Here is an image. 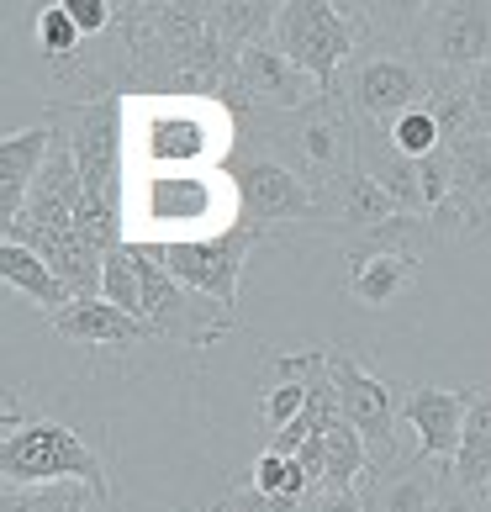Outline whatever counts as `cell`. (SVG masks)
<instances>
[{"mask_svg":"<svg viewBox=\"0 0 491 512\" xmlns=\"http://www.w3.org/2000/svg\"><path fill=\"white\" fill-rule=\"evenodd\" d=\"M233 143H243V154L280 159L312 191L360 169V122L338 96H323L307 111H249Z\"/></svg>","mask_w":491,"mask_h":512,"instance_id":"obj_1","label":"cell"},{"mask_svg":"<svg viewBox=\"0 0 491 512\" xmlns=\"http://www.w3.org/2000/svg\"><path fill=\"white\" fill-rule=\"evenodd\" d=\"M127 254L138 259L143 275V322L154 333V344H175V349H212L217 338H228L233 328H243V317H233L228 307H217L212 296H196L191 286H180L175 275L164 270L159 243L132 238Z\"/></svg>","mask_w":491,"mask_h":512,"instance_id":"obj_2","label":"cell"},{"mask_svg":"<svg viewBox=\"0 0 491 512\" xmlns=\"http://www.w3.org/2000/svg\"><path fill=\"white\" fill-rule=\"evenodd\" d=\"M0 476L6 486H53V481H85L96 497H111L106 465L101 454L90 449L69 423H53V417H32V423L11 428L0 439Z\"/></svg>","mask_w":491,"mask_h":512,"instance_id":"obj_3","label":"cell"},{"mask_svg":"<svg viewBox=\"0 0 491 512\" xmlns=\"http://www.w3.org/2000/svg\"><path fill=\"white\" fill-rule=\"evenodd\" d=\"M333 96L354 111L360 127H381L391 132V122H402L407 111L428 106L433 96V74L418 64V53H386V48H360L354 59L338 69Z\"/></svg>","mask_w":491,"mask_h":512,"instance_id":"obj_4","label":"cell"},{"mask_svg":"<svg viewBox=\"0 0 491 512\" xmlns=\"http://www.w3.org/2000/svg\"><path fill=\"white\" fill-rule=\"evenodd\" d=\"M270 238L264 227L233 217L222 233L212 238H164L159 243V259L164 270L180 280V286H191L196 296H212L217 307H228L238 317V280H243V264L259 243Z\"/></svg>","mask_w":491,"mask_h":512,"instance_id":"obj_5","label":"cell"},{"mask_svg":"<svg viewBox=\"0 0 491 512\" xmlns=\"http://www.w3.org/2000/svg\"><path fill=\"white\" fill-rule=\"evenodd\" d=\"M48 122L69 138L85 180V201L122 206V96L101 101H53Z\"/></svg>","mask_w":491,"mask_h":512,"instance_id":"obj_6","label":"cell"},{"mask_svg":"<svg viewBox=\"0 0 491 512\" xmlns=\"http://www.w3.org/2000/svg\"><path fill=\"white\" fill-rule=\"evenodd\" d=\"M275 48L286 53L296 69H307L323 90H333L338 69L360 53V32H354V22L344 16V6H328V0H280Z\"/></svg>","mask_w":491,"mask_h":512,"instance_id":"obj_7","label":"cell"},{"mask_svg":"<svg viewBox=\"0 0 491 512\" xmlns=\"http://www.w3.org/2000/svg\"><path fill=\"white\" fill-rule=\"evenodd\" d=\"M418 64L444 80H470L481 64H491V6L486 0H449V6H423L418 32H412Z\"/></svg>","mask_w":491,"mask_h":512,"instance_id":"obj_8","label":"cell"},{"mask_svg":"<svg viewBox=\"0 0 491 512\" xmlns=\"http://www.w3.org/2000/svg\"><path fill=\"white\" fill-rule=\"evenodd\" d=\"M328 375L338 386V407H344V423L370 444L375 465L402 460V439H396V423H402V391L386 386L375 370H365L354 354H344L338 344H328Z\"/></svg>","mask_w":491,"mask_h":512,"instance_id":"obj_9","label":"cell"},{"mask_svg":"<svg viewBox=\"0 0 491 512\" xmlns=\"http://www.w3.org/2000/svg\"><path fill=\"white\" fill-rule=\"evenodd\" d=\"M228 175H233V191H238V217L254 222V227H280V222H307L317 217V191L307 180L286 169L280 159H264V154H233L228 159Z\"/></svg>","mask_w":491,"mask_h":512,"instance_id":"obj_10","label":"cell"},{"mask_svg":"<svg viewBox=\"0 0 491 512\" xmlns=\"http://www.w3.org/2000/svg\"><path fill=\"white\" fill-rule=\"evenodd\" d=\"M449 164H455V196L433 212V233L444 238H470V233H491V127L470 132L460 143H444Z\"/></svg>","mask_w":491,"mask_h":512,"instance_id":"obj_11","label":"cell"},{"mask_svg":"<svg viewBox=\"0 0 491 512\" xmlns=\"http://www.w3.org/2000/svg\"><path fill=\"white\" fill-rule=\"evenodd\" d=\"M360 491L365 512H444V491H449V465H433L423 454H402L391 465L365 470Z\"/></svg>","mask_w":491,"mask_h":512,"instance_id":"obj_12","label":"cell"},{"mask_svg":"<svg viewBox=\"0 0 491 512\" xmlns=\"http://www.w3.org/2000/svg\"><path fill=\"white\" fill-rule=\"evenodd\" d=\"M238 85H243V96L254 101V111H307L323 96H333V90H323L307 69H296L286 53L275 48V37H270V43L243 48Z\"/></svg>","mask_w":491,"mask_h":512,"instance_id":"obj_13","label":"cell"},{"mask_svg":"<svg viewBox=\"0 0 491 512\" xmlns=\"http://www.w3.org/2000/svg\"><path fill=\"white\" fill-rule=\"evenodd\" d=\"M0 233H6V243H22V249L43 254L53 264V275L69 286L74 301H96L101 296L106 254L80 233V227H69V233H48V227H32V222H11V227H0Z\"/></svg>","mask_w":491,"mask_h":512,"instance_id":"obj_14","label":"cell"},{"mask_svg":"<svg viewBox=\"0 0 491 512\" xmlns=\"http://www.w3.org/2000/svg\"><path fill=\"white\" fill-rule=\"evenodd\" d=\"M465 412H470V391H444V386L402 391V423L418 439V454L433 465H455L460 439H465Z\"/></svg>","mask_w":491,"mask_h":512,"instance_id":"obj_15","label":"cell"},{"mask_svg":"<svg viewBox=\"0 0 491 512\" xmlns=\"http://www.w3.org/2000/svg\"><path fill=\"white\" fill-rule=\"evenodd\" d=\"M80 206H85V180H80V164H74V148L59 132L53 138V154L37 175L32 196H27V212L16 222H32V227H48V233H69L80 222Z\"/></svg>","mask_w":491,"mask_h":512,"instance_id":"obj_16","label":"cell"},{"mask_svg":"<svg viewBox=\"0 0 491 512\" xmlns=\"http://www.w3.org/2000/svg\"><path fill=\"white\" fill-rule=\"evenodd\" d=\"M53 138H59L53 122L11 127L6 138H0V227H11L27 212V196H32V185L43 175L48 154H53Z\"/></svg>","mask_w":491,"mask_h":512,"instance_id":"obj_17","label":"cell"},{"mask_svg":"<svg viewBox=\"0 0 491 512\" xmlns=\"http://www.w3.org/2000/svg\"><path fill=\"white\" fill-rule=\"evenodd\" d=\"M396 212H402V206H396L365 169H349V175H338L333 185L317 191V217H323V227L338 233L344 243L370 233V227H381V222H391Z\"/></svg>","mask_w":491,"mask_h":512,"instance_id":"obj_18","label":"cell"},{"mask_svg":"<svg viewBox=\"0 0 491 512\" xmlns=\"http://www.w3.org/2000/svg\"><path fill=\"white\" fill-rule=\"evenodd\" d=\"M53 328H59L69 344H96V349H143L154 344V333H148V322L117 312L111 301H74L69 312L53 317Z\"/></svg>","mask_w":491,"mask_h":512,"instance_id":"obj_19","label":"cell"},{"mask_svg":"<svg viewBox=\"0 0 491 512\" xmlns=\"http://www.w3.org/2000/svg\"><path fill=\"white\" fill-rule=\"evenodd\" d=\"M148 222H206L217 212V185L191 175V169H164L143 191Z\"/></svg>","mask_w":491,"mask_h":512,"instance_id":"obj_20","label":"cell"},{"mask_svg":"<svg viewBox=\"0 0 491 512\" xmlns=\"http://www.w3.org/2000/svg\"><path fill=\"white\" fill-rule=\"evenodd\" d=\"M206 148H212V138H206V122L196 111H159V117H148V127H143L148 164L191 169V164L206 159Z\"/></svg>","mask_w":491,"mask_h":512,"instance_id":"obj_21","label":"cell"},{"mask_svg":"<svg viewBox=\"0 0 491 512\" xmlns=\"http://www.w3.org/2000/svg\"><path fill=\"white\" fill-rule=\"evenodd\" d=\"M0 280H6V286H16V291L32 301V307H43L48 317H59V312L74 307V296H69L64 280L53 275V264H48L43 254L22 249V243H0Z\"/></svg>","mask_w":491,"mask_h":512,"instance_id":"obj_22","label":"cell"},{"mask_svg":"<svg viewBox=\"0 0 491 512\" xmlns=\"http://www.w3.org/2000/svg\"><path fill=\"white\" fill-rule=\"evenodd\" d=\"M449 481L465 491L491 497V386H470V412H465V439L449 465Z\"/></svg>","mask_w":491,"mask_h":512,"instance_id":"obj_23","label":"cell"},{"mask_svg":"<svg viewBox=\"0 0 491 512\" xmlns=\"http://www.w3.org/2000/svg\"><path fill=\"white\" fill-rule=\"evenodd\" d=\"M428 249H439V233H433L428 217H412V212H396L391 222L370 227V233L349 238L344 243V259H375V254H396V259H428Z\"/></svg>","mask_w":491,"mask_h":512,"instance_id":"obj_24","label":"cell"},{"mask_svg":"<svg viewBox=\"0 0 491 512\" xmlns=\"http://www.w3.org/2000/svg\"><path fill=\"white\" fill-rule=\"evenodd\" d=\"M412 286H418V259H396V254H375V259H354L349 264V296L370 312L396 307Z\"/></svg>","mask_w":491,"mask_h":512,"instance_id":"obj_25","label":"cell"},{"mask_svg":"<svg viewBox=\"0 0 491 512\" xmlns=\"http://www.w3.org/2000/svg\"><path fill=\"white\" fill-rule=\"evenodd\" d=\"M323 454H328V476H323V491H354L365 481V470H370V444L354 433L349 423H338L323 433Z\"/></svg>","mask_w":491,"mask_h":512,"instance_id":"obj_26","label":"cell"},{"mask_svg":"<svg viewBox=\"0 0 491 512\" xmlns=\"http://www.w3.org/2000/svg\"><path fill=\"white\" fill-rule=\"evenodd\" d=\"M90 491L85 481H53V486H6L0 512H90Z\"/></svg>","mask_w":491,"mask_h":512,"instance_id":"obj_27","label":"cell"},{"mask_svg":"<svg viewBox=\"0 0 491 512\" xmlns=\"http://www.w3.org/2000/svg\"><path fill=\"white\" fill-rule=\"evenodd\" d=\"M32 37H37V48H43V59L53 69H69L74 59H80V27H74V16L64 0H53V6L37 11V22H32Z\"/></svg>","mask_w":491,"mask_h":512,"instance_id":"obj_28","label":"cell"},{"mask_svg":"<svg viewBox=\"0 0 491 512\" xmlns=\"http://www.w3.org/2000/svg\"><path fill=\"white\" fill-rule=\"evenodd\" d=\"M249 486L254 491H264V497H312V476L301 470V460H286V454H275V449H264L259 460H254V470H249Z\"/></svg>","mask_w":491,"mask_h":512,"instance_id":"obj_29","label":"cell"},{"mask_svg":"<svg viewBox=\"0 0 491 512\" xmlns=\"http://www.w3.org/2000/svg\"><path fill=\"white\" fill-rule=\"evenodd\" d=\"M101 301H111L117 312L138 317L143 322V275H138V259L127 249L106 254V280H101Z\"/></svg>","mask_w":491,"mask_h":512,"instance_id":"obj_30","label":"cell"},{"mask_svg":"<svg viewBox=\"0 0 491 512\" xmlns=\"http://www.w3.org/2000/svg\"><path fill=\"white\" fill-rule=\"evenodd\" d=\"M386 138L396 143V154H407V159H428V154H439V148H444V132H439V122H433L428 106L407 111L402 122H391Z\"/></svg>","mask_w":491,"mask_h":512,"instance_id":"obj_31","label":"cell"},{"mask_svg":"<svg viewBox=\"0 0 491 512\" xmlns=\"http://www.w3.org/2000/svg\"><path fill=\"white\" fill-rule=\"evenodd\" d=\"M301 412H307V386H301V381H270V386H264L259 423H264V433H270V439H275L280 428H291Z\"/></svg>","mask_w":491,"mask_h":512,"instance_id":"obj_32","label":"cell"},{"mask_svg":"<svg viewBox=\"0 0 491 512\" xmlns=\"http://www.w3.org/2000/svg\"><path fill=\"white\" fill-rule=\"evenodd\" d=\"M222 507L228 512H307V497H264L254 486H233V497Z\"/></svg>","mask_w":491,"mask_h":512,"instance_id":"obj_33","label":"cell"},{"mask_svg":"<svg viewBox=\"0 0 491 512\" xmlns=\"http://www.w3.org/2000/svg\"><path fill=\"white\" fill-rule=\"evenodd\" d=\"M69 16H74V27H80L85 37H106L111 27H117V6L111 0H64Z\"/></svg>","mask_w":491,"mask_h":512,"instance_id":"obj_34","label":"cell"},{"mask_svg":"<svg viewBox=\"0 0 491 512\" xmlns=\"http://www.w3.org/2000/svg\"><path fill=\"white\" fill-rule=\"evenodd\" d=\"M307 512H365V502H360V491H323L317 486L307 497Z\"/></svg>","mask_w":491,"mask_h":512,"instance_id":"obj_35","label":"cell"},{"mask_svg":"<svg viewBox=\"0 0 491 512\" xmlns=\"http://www.w3.org/2000/svg\"><path fill=\"white\" fill-rule=\"evenodd\" d=\"M444 512H491V497H486V491H465V486L449 481V491H444Z\"/></svg>","mask_w":491,"mask_h":512,"instance_id":"obj_36","label":"cell"},{"mask_svg":"<svg viewBox=\"0 0 491 512\" xmlns=\"http://www.w3.org/2000/svg\"><path fill=\"white\" fill-rule=\"evenodd\" d=\"M465 90H470V101H476V117L491 127V64H481L476 74H470Z\"/></svg>","mask_w":491,"mask_h":512,"instance_id":"obj_37","label":"cell"},{"mask_svg":"<svg viewBox=\"0 0 491 512\" xmlns=\"http://www.w3.org/2000/svg\"><path fill=\"white\" fill-rule=\"evenodd\" d=\"M206 512H228V507H206Z\"/></svg>","mask_w":491,"mask_h":512,"instance_id":"obj_38","label":"cell"}]
</instances>
